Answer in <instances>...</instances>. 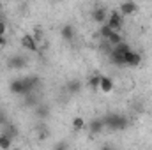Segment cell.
Wrapping results in <instances>:
<instances>
[{
	"label": "cell",
	"mask_w": 152,
	"mask_h": 150,
	"mask_svg": "<svg viewBox=\"0 0 152 150\" xmlns=\"http://www.w3.org/2000/svg\"><path fill=\"white\" fill-rule=\"evenodd\" d=\"M142 64V53L134 51V50H129L126 53V66L127 67H138Z\"/></svg>",
	"instance_id": "8992f818"
},
{
	"label": "cell",
	"mask_w": 152,
	"mask_h": 150,
	"mask_svg": "<svg viewBox=\"0 0 152 150\" xmlns=\"http://www.w3.org/2000/svg\"><path fill=\"white\" fill-rule=\"evenodd\" d=\"M20 44L25 48V50H28V51H37V41L34 39V36H30V34H25V36H21L20 39Z\"/></svg>",
	"instance_id": "ba28073f"
},
{
	"label": "cell",
	"mask_w": 152,
	"mask_h": 150,
	"mask_svg": "<svg viewBox=\"0 0 152 150\" xmlns=\"http://www.w3.org/2000/svg\"><path fill=\"white\" fill-rule=\"evenodd\" d=\"M106 25L113 30V32H120L122 30V27H124V16L115 9V11H110L108 12V21H106Z\"/></svg>",
	"instance_id": "3957f363"
},
{
	"label": "cell",
	"mask_w": 152,
	"mask_h": 150,
	"mask_svg": "<svg viewBox=\"0 0 152 150\" xmlns=\"http://www.w3.org/2000/svg\"><path fill=\"white\" fill-rule=\"evenodd\" d=\"M67 90H69L71 94H76V92H80V90H81V83H80L78 79H71V81L67 83Z\"/></svg>",
	"instance_id": "d6986e66"
},
{
	"label": "cell",
	"mask_w": 152,
	"mask_h": 150,
	"mask_svg": "<svg viewBox=\"0 0 152 150\" xmlns=\"http://www.w3.org/2000/svg\"><path fill=\"white\" fill-rule=\"evenodd\" d=\"M7 66L11 67V69H23L25 66H27V60L23 58V57H20V55H16V57H11L9 60H7Z\"/></svg>",
	"instance_id": "30bf717a"
},
{
	"label": "cell",
	"mask_w": 152,
	"mask_h": 150,
	"mask_svg": "<svg viewBox=\"0 0 152 150\" xmlns=\"http://www.w3.org/2000/svg\"><path fill=\"white\" fill-rule=\"evenodd\" d=\"M99 85H101V74H92L88 78V87L92 90H99Z\"/></svg>",
	"instance_id": "e0dca14e"
},
{
	"label": "cell",
	"mask_w": 152,
	"mask_h": 150,
	"mask_svg": "<svg viewBox=\"0 0 152 150\" xmlns=\"http://www.w3.org/2000/svg\"><path fill=\"white\" fill-rule=\"evenodd\" d=\"M9 90L16 95H27V90H25V81L23 78H16L9 83Z\"/></svg>",
	"instance_id": "52a82bcc"
},
{
	"label": "cell",
	"mask_w": 152,
	"mask_h": 150,
	"mask_svg": "<svg viewBox=\"0 0 152 150\" xmlns=\"http://www.w3.org/2000/svg\"><path fill=\"white\" fill-rule=\"evenodd\" d=\"M103 124L104 127L108 129H113V131H124L127 125H129V120L126 115L122 113H106L103 117Z\"/></svg>",
	"instance_id": "6da1fadb"
},
{
	"label": "cell",
	"mask_w": 152,
	"mask_h": 150,
	"mask_svg": "<svg viewBox=\"0 0 152 150\" xmlns=\"http://www.w3.org/2000/svg\"><path fill=\"white\" fill-rule=\"evenodd\" d=\"M122 16H131L138 11V4L136 2H120L118 4V9H117Z\"/></svg>",
	"instance_id": "5b68a950"
},
{
	"label": "cell",
	"mask_w": 152,
	"mask_h": 150,
	"mask_svg": "<svg viewBox=\"0 0 152 150\" xmlns=\"http://www.w3.org/2000/svg\"><path fill=\"white\" fill-rule=\"evenodd\" d=\"M131 48L126 44V42H122V44H118V46H115L113 50H112V53L108 55V58H110V62L117 66V67H122V66H126V53L129 51Z\"/></svg>",
	"instance_id": "7a4b0ae2"
},
{
	"label": "cell",
	"mask_w": 152,
	"mask_h": 150,
	"mask_svg": "<svg viewBox=\"0 0 152 150\" xmlns=\"http://www.w3.org/2000/svg\"><path fill=\"white\" fill-rule=\"evenodd\" d=\"M99 150H113V149H112L110 145H104V147H101V149H99Z\"/></svg>",
	"instance_id": "603a6c76"
},
{
	"label": "cell",
	"mask_w": 152,
	"mask_h": 150,
	"mask_svg": "<svg viewBox=\"0 0 152 150\" xmlns=\"http://www.w3.org/2000/svg\"><path fill=\"white\" fill-rule=\"evenodd\" d=\"M53 150H69V143H67L66 140L57 141V143H55V147H53Z\"/></svg>",
	"instance_id": "ffe728a7"
},
{
	"label": "cell",
	"mask_w": 152,
	"mask_h": 150,
	"mask_svg": "<svg viewBox=\"0 0 152 150\" xmlns=\"http://www.w3.org/2000/svg\"><path fill=\"white\" fill-rule=\"evenodd\" d=\"M106 42H108L112 48H115V46H118V44H122V42H124V37H122V34H120V32H113L110 37L106 39Z\"/></svg>",
	"instance_id": "5bb4252c"
},
{
	"label": "cell",
	"mask_w": 152,
	"mask_h": 150,
	"mask_svg": "<svg viewBox=\"0 0 152 150\" xmlns=\"http://www.w3.org/2000/svg\"><path fill=\"white\" fill-rule=\"evenodd\" d=\"M12 149V138H9L7 134H0V150H11Z\"/></svg>",
	"instance_id": "9a60e30c"
},
{
	"label": "cell",
	"mask_w": 152,
	"mask_h": 150,
	"mask_svg": "<svg viewBox=\"0 0 152 150\" xmlns=\"http://www.w3.org/2000/svg\"><path fill=\"white\" fill-rule=\"evenodd\" d=\"M108 9L106 7H103V5H99V7H96V9H92V12H90V18L101 27V25H106V21H108Z\"/></svg>",
	"instance_id": "277c9868"
},
{
	"label": "cell",
	"mask_w": 152,
	"mask_h": 150,
	"mask_svg": "<svg viewBox=\"0 0 152 150\" xmlns=\"http://www.w3.org/2000/svg\"><path fill=\"white\" fill-rule=\"evenodd\" d=\"M5 30H7V25H5V21L0 18V36H5Z\"/></svg>",
	"instance_id": "44dd1931"
},
{
	"label": "cell",
	"mask_w": 152,
	"mask_h": 150,
	"mask_svg": "<svg viewBox=\"0 0 152 150\" xmlns=\"http://www.w3.org/2000/svg\"><path fill=\"white\" fill-rule=\"evenodd\" d=\"M88 131L90 134H101L104 131V124H103V118H92L88 122Z\"/></svg>",
	"instance_id": "9c48e42d"
},
{
	"label": "cell",
	"mask_w": 152,
	"mask_h": 150,
	"mask_svg": "<svg viewBox=\"0 0 152 150\" xmlns=\"http://www.w3.org/2000/svg\"><path fill=\"white\" fill-rule=\"evenodd\" d=\"M60 37L64 39V41H73L75 39V27L73 25H64L62 28H60Z\"/></svg>",
	"instance_id": "7c38bea8"
},
{
	"label": "cell",
	"mask_w": 152,
	"mask_h": 150,
	"mask_svg": "<svg viewBox=\"0 0 152 150\" xmlns=\"http://www.w3.org/2000/svg\"><path fill=\"white\" fill-rule=\"evenodd\" d=\"M34 115L37 117L39 120H46V118L50 117V108H48L46 104H37L36 110H34Z\"/></svg>",
	"instance_id": "4fadbf2b"
},
{
	"label": "cell",
	"mask_w": 152,
	"mask_h": 150,
	"mask_svg": "<svg viewBox=\"0 0 152 150\" xmlns=\"http://www.w3.org/2000/svg\"><path fill=\"white\" fill-rule=\"evenodd\" d=\"M11 150H21V149H11Z\"/></svg>",
	"instance_id": "d4e9b609"
},
{
	"label": "cell",
	"mask_w": 152,
	"mask_h": 150,
	"mask_svg": "<svg viewBox=\"0 0 152 150\" xmlns=\"http://www.w3.org/2000/svg\"><path fill=\"white\" fill-rule=\"evenodd\" d=\"M112 34H113V30H112L108 25H101V27H99V30H97V36L101 37V41H106Z\"/></svg>",
	"instance_id": "2e32d148"
},
{
	"label": "cell",
	"mask_w": 152,
	"mask_h": 150,
	"mask_svg": "<svg viewBox=\"0 0 152 150\" xmlns=\"http://www.w3.org/2000/svg\"><path fill=\"white\" fill-rule=\"evenodd\" d=\"M2 7H4V4H2V2H0V11H2Z\"/></svg>",
	"instance_id": "cb8c5ba5"
},
{
	"label": "cell",
	"mask_w": 152,
	"mask_h": 150,
	"mask_svg": "<svg viewBox=\"0 0 152 150\" xmlns=\"http://www.w3.org/2000/svg\"><path fill=\"white\" fill-rule=\"evenodd\" d=\"M7 44V39H5V36H0V48H4Z\"/></svg>",
	"instance_id": "7402d4cb"
},
{
	"label": "cell",
	"mask_w": 152,
	"mask_h": 150,
	"mask_svg": "<svg viewBox=\"0 0 152 150\" xmlns=\"http://www.w3.org/2000/svg\"><path fill=\"white\" fill-rule=\"evenodd\" d=\"M85 118L83 117H75L73 118V129L75 131H81V129H85Z\"/></svg>",
	"instance_id": "ac0fdd59"
},
{
	"label": "cell",
	"mask_w": 152,
	"mask_h": 150,
	"mask_svg": "<svg viewBox=\"0 0 152 150\" xmlns=\"http://www.w3.org/2000/svg\"><path fill=\"white\" fill-rule=\"evenodd\" d=\"M113 79L110 78V76H101V85H99V90L103 92V94H110L112 90H113Z\"/></svg>",
	"instance_id": "8fae6325"
}]
</instances>
